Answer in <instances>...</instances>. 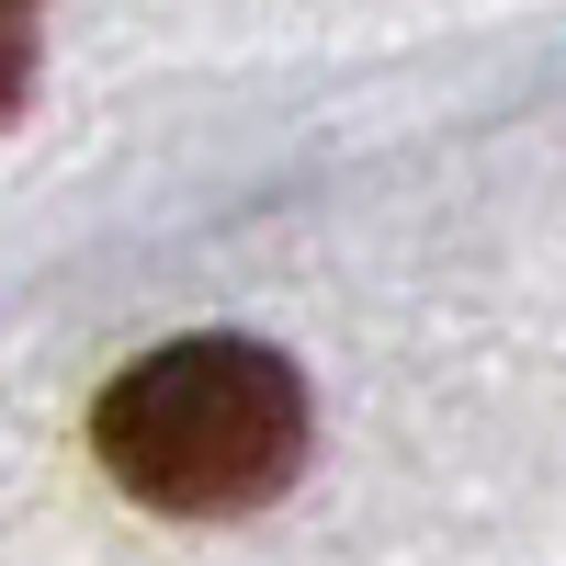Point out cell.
<instances>
[{"label":"cell","mask_w":566,"mask_h":566,"mask_svg":"<svg viewBox=\"0 0 566 566\" xmlns=\"http://www.w3.org/2000/svg\"><path fill=\"white\" fill-rule=\"evenodd\" d=\"M306 374L272 340H239V328H193V340L136 352L103 408H91V442H103L114 488H136L170 522H239V510H272L306 464Z\"/></svg>","instance_id":"1"},{"label":"cell","mask_w":566,"mask_h":566,"mask_svg":"<svg viewBox=\"0 0 566 566\" xmlns=\"http://www.w3.org/2000/svg\"><path fill=\"white\" fill-rule=\"evenodd\" d=\"M23 91H34V23H12V12H0V125L23 114Z\"/></svg>","instance_id":"2"}]
</instances>
